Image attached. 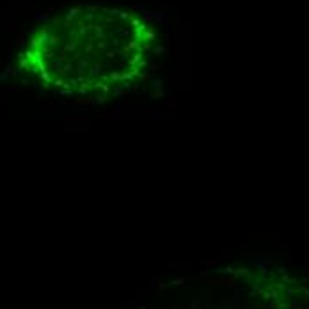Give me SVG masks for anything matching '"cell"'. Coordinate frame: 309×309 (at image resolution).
Returning <instances> with one entry per match:
<instances>
[{"label": "cell", "mask_w": 309, "mask_h": 309, "mask_svg": "<svg viewBox=\"0 0 309 309\" xmlns=\"http://www.w3.org/2000/svg\"><path fill=\"white\" fill-rule=\"evenodd\" d=\"M153 32L137 14L78 5L36 29L20 66L46 89L69 96H110L139 80Z\"/></svg>", "instance_id": "cell-1"}]
</instances>
